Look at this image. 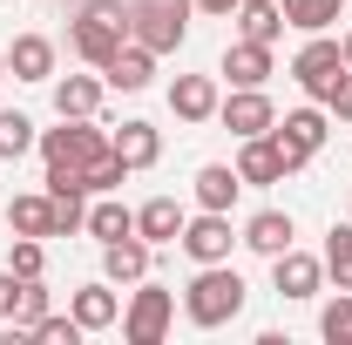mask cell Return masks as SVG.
Listing matches in <instances>:
<instances>
[{
  "mask_svg": "<svg viewBox=\"0 0 352 345\" xmlns=\"http://www.w3.org/2000/svg\"><path fill=\"white\" fill-rule=\"evenodd\" d=\"M339 75H346V54H339V41H332V34H311V41L292 54V82L305 88L311 102H325V88L339 82Z\"/></svg>",
  "mask_w": 352,
  "mask_h": 345,
  "instance_id": "52a82bcc",
  "label": "cell"
},
{
  "mask_svg": "<svg viewBox=\"0 0 352 345\" xmlns=\"http://www.w3.org/2000/svg\"><path fill=\"white\" fill-rule=\"evenodd\" d=\"M217 82H210V75H176L170 82V115L176 122H210V115H217Z\"/></svg>",
  "mask_w": 352,
  "mask_h": 345,
  "instance_id": "8fae6325",
  "label": "cell"
},
{
  "mask_svg": "<svg viewBox=\"0 0 352 345\" xmlns=\"http://www.w3.org/2000/svg\"><path fill=\"white\" fill-rule=\"evenodd\" d=\"M223 75H230V88H264L271 82V47L237 34V41L223 47Z\"/></svg>",
  "mask_w": 352,
  "mask_h": 345,
  "instance_id": "2e32d148",
  "label": "cell"
},
{
  "mask_svg": "<svg viewBox=\"0 0 352 345\" xmlns=\"http://www.w3.org/2000/svg\"><path fill=\"white\" fill-rule=\"evenodd\" d=\"M325 135H332V115H325V109H292V115L271 122V142H278L285 170H305L311 156L325 149Z\"/></svg>",
  "mask_w": 352,
  "mask_h": 345,
  "instance_id": "5b68a950",
  "label": "cell"
},
{
  "mask_svg": "<svg viewBox=\"0 0 352 345\" xmlns=\"http://www.w3.org/2000/svg\"><path fill=\"white\" fill-rule=\"evenodd\" d=\"M68 311H75L82 332H109V325H122V298H116L109 278H102V285H82V291L68 298Z\"/></svg>",
  "mask_w": 352,
  "mask_h": 345,
  "instance_id": "4fadbf2b",
  "label": "cell"
},
{
  "mask_svg": "<svg viewBox=\"0 0 352 345\" xmlns=\"http://www.w3.org/2000/svg\"><path fill=\"white\" fill-rule=\"evenodd\" d=\"M149 251H156V244H142V237H116V244H102V278H109V285H142V278H149Z\"/></svg>",
  "mask_w": 352,
  "mask_h": 345,
  "instance_id": "7c38bea8",
  "label": "cell"
},
{
  "mask_svg": "<svg viewBox=\"0 0 352 345\" xmlns=\"http://www.w3.org/2000/svg\"><path fill=\"white\" fill-rule=\"evenodd\" d=\"M237 311H244V278L230 271V258L223 264H197V278L183 285V318H190L197 332H217Z\"/></svg>",
  "mask_w": 352,
  "mask_h": 345,
  "instance_id": "6da1fadb",
  "label": "cell"
},
{
  "mask_svg": "<svg viewBox=\"0 0 352 345\" xmlns=\"http://www.w3.org/2000/svg\"><path fill=\"white\" fill-rule=\"evenodd\" d=\"M190 190H197V210H230V203H237V190H244V176L230 170V163H204Z\"/></svg>",
  "mask_w": 352,
  "mask_h": 345,
  "instance_id": "ffe728a7",
  "label": "cell"
},
{
  "mask_svg": "<svg viewBox=\"0 0 352 345\" xmlns=\"http://www.w3.org/2000/svg\"><path fill=\"white\" fill-rule=\"evenodd\" d=\"M170 318H176V291H163V285H135L129 291V311H122V339L129 345H163L170 339Z\"/></svg>",
  "mask_w": 352,
  "mask_h": 345,
  "instance_id": "277c9868",
  "label": "cell"
},
{
  "mask_svg": "<svg viewBox=\"0 0 352 345\" xmlns=\"http://www.w3.org/2000/svg\"><path fill=\"white\" fill-rule=\"evenodd\" d=\"M325 115H332V122H352V68L325 88Z\"/></svg>",
  "mask_w": 352,
  "mask_h": 345,
  "instance_id": "d6a6232c",
  "label": "cell"
},
{
  "mask_svg": "<svg viewBox=\"0 0 352 345\" xmlns=\"http://www.w3.org/2000/svg\"><path fill=\"white\" fill-rule=\"evenodd\" d=\"M82 183L95 190V197H109V190H122V183H129V163H122L116 149H102V156H95V163L82 170Z\"/></svg>",
  "mask_w": 352,
  "mask_h": 345,
  "instance_id": "f1b7e54d",
  "label": "cell"
},
{
  "mask_svg": "<svg viewBox=\"0 0 352 345\" xmlns=\"http://www.w3.org/2000/svg\"><path fill=\"white\" fill-rule=\"evenodd\" d=\"M271 285H278V298H292V304L318 298V285H325V258H305V251H278V258H271Z\"/></svg>",
  "mask_w": 352,
  "mask_h": 345,
  "instance_id": "30bf717a",
  "label": "cell"
},
{
  "mask_svg": "<svg viewBox=\"0 0 352 345\" xmlns=\"http://www.w3.org/2000/svg\"><path fill=\"white\" fill-rule=\"evenodd\" d=\"M109 149H116L129 170H149V163L163 156V135H156V122H122V129L109 135Z\"/></svg>",
  "mask_w": 352,
  "mask_h": 345,
  "instance_id": "d6986e66",
  "label": "cell"
},
{
  "mask_svg": "<svg viewBox=\"0 0 352 345\" xmlns=\"http://www.w3.org/2000/svg\"><path fill=\"white\" fill-rule=\"evenodd\" d=\"M0 82H7V47H0Z\"/></svg>",
  "mask_w": 352,
  "mask_h": 345,
  "instance_id": "8d00e7d4",
  "label": "cell"
},
{
  "mask_svg": "<svg viewBox=\"0 0 352 345\" xmlns=\"http://www.w3.org/2000/svg\"><path fill=\"white\" fill-rule=\"evenodd\" d=\"M230 21H237V34H244V41H264V47H278V34H285V14H278V0H244Z\"/></svg>",
  "mask_w": 352,
  "mask_h": 345,
  "instance_id": "603a6c76",
  "label": "cell"
},
{
  "mask_svg": "<svg viewBox=\"0 0 352 345\" xmlns=\"http://www.w3.org/2000/svg\"><path fill=\"white\" fill-rule=\"evenodd\" d=\"M318 332H325L332 345H352V291H339V298L318 311Z\"/></svg>",
  "mask_w": 352,
  "mask_h": 345,
  "instance_id": "f546056e",
  "label": "cell"
},
{
  "mask_svg": "<svg viewBox=\"0 0 352 345\" xmlns=\"http://www.w3.org/2000/svg\"><path fill=\"white\" fill-rule=\"evenodd\" d=\"M34 149V122L21 115V109H0V163H14V156H28Z\"/></svg>",
  "mask_w": 352,
  "mask_h": 345,
  "instance_id": "83f0119b",
  "label": "cell"
},
{
  "mask_svg": "<svg viewBox=\"0 0 352 345\" xmlns=\"http://www.w3.org/2000/svg\"><path fill=\"white\" fill-rule=\"evenodd\" d=\"M75 54H82L88 68H109L116 61V47L129 41V0H88L82 14H75Z\"/></svg>",
  "mask_w": 352,
  "mask_h": 345,
  "instance_id": "7a4b0ae2",
  "label": "cell"
},
{
  "mask_svg": "<svg viewBox=\"0 0 352 345\" xmlns=\"http://www.w3.org/2000/svg\"><path fill=\"white\" fill-rule=\"evenodd\" d=\"M82 230H88V237H102V244H116V237H129V230H135V210H129V203H95Z\"/></svg>",
  "mask_w": 352,
  "mask_h": 345,
  "instance_id": "484cf974",
  "label": "cell"
},
{
  "mask_svg": "<svg viewBox=\"0 0 352 345\" xmlns=\"http://www.w3.org/2000/svg\"><path fill=\"white\" fill-rule=\"evenodd\" d=\"M197 7H204V14H217V21H230V14H237L244 0H197Z\"/></svg>",
  "mask_w": 352,
  "mask_h": 345,
  "instance_id": "e575fe53",
  "label": "cell"
},
{
  "mask_svg": "<svg viewBox=\"0 0 352 345\" xmlns=\"http://www.w3.org/2000/svg\"><path fill=\"white\" fill-rule=\"evenodd\" d=\"M7 271H14V278H41V271H47L41 237H14V251H7Z\"/></svg>",
  "mask_w": 352,
  "mask_h": 345,
  "instance_id": "4dcf8cb0",
  "label": "cell"
},
{
  "mask_svg": "<svg viewBox=\"0 0 352 345\" xmlns=\"http://www.w3.org/2000/svg\"><path fill=\"white\" fill-rule=\"evenodd\" d=\"M102 75H61L54 82V115H95L102 109Z\"/></svg>",
  "mask_w": 352,
  "mask_h": 345,
  "instance_id": "7402d4cb",
  "label": "cell"
},
{
  "mask_svg": "<svg viewBox=\"0 0 352 345\" xmlns=\"http://www.w3.org/2000/svg\"><path fill=\"white\" fill-rule=\"evenodd\" d=\"M237 244H251L258 258H278V251H292V216L285 210H258L251 223H244V237Z\"/></svg>",
  "mask_w": 352,
  "mask_h": 345,
  "instance_id": "44dd1931",
  "label": "cell"
},
{
  "mask_svg": "<svg viewBox=\"0 0 352 345\" xmlns=\"http://www.w3.org/2000/svg\"><path fill=\"white\" fill-rule=\"evenodd\" d=\"M325 278H339V291H352V223H332L325 237Z\"/></svg>",
  "mask_w": 352,
  "mask_h": 345,
  "instance_id": "4316f807",
  "label": "cell"
},
{
  "mask_svg": "<svg viewBox=\"0 0 352 345\" xmlns=\"http://www.w3.org/2000/svg\"><path fill=\"white\" fill-rule=\"evenodd\" d=\"M339 54H346V68H352V27H346V41H339Z\"/></svg>",
  "mask_w": 352,
  "mask_h": 345,
  "instance_id": "d590c367",
  "label": "cell"
},
{
  "mask_svg": "<svg viewBox=\"0 0 352 345\" xmlns=\"http://www.w3.org/2000/svg\"><path fill=\"white\" fill-rule=\"evenodd\" d=\"M7 223H14V237H47V230H54L47 190H41V197H14V203H7Z\"/></svg>",
  "mask_w": 352,
  "mask_h": 345,
  "instance_id": "d4e9b609",
  "label": "cell"
},
{
  "mask_svg": "<svg viewBox=\"0 0 352 345\" xmlns=\"http://www.w3.org/2000/svg\"><path fill=\"white\" fill-rule=\"evenodd\" d=\"M183 258H197V264H223L230 258V244H237V230H230V210H197V216H183Z\"/></svg>",
  "mask_w": 352,
  "mask_h": 345,
  "instance_id": "ba28073f",
  "label": "cell"
},
{
  "mask_svg": "<svg viewBox=\"0 0 352 345\" xmlns=\"http://www.w3.org/2000/svg\"><path fill=\"white\" fill-rule=\"evenodd\" d=\"M217 122L244 142V135H271L278 109H271V95H264V88H237V95H223V102H217Z\"/></svg>",
  "mask_w": 352,
  "mask_h": 345,
  "instance_id": "9c48e42d",
  "label": "cell"
},
{
  "mask_svg": "<svg viewBox=\"0 0 352 345\" xmlns=\"http://www.w3.org/2000/svg\"><path fill=\"white\" fill-rule=\"evenodd\" d=\"M190 7L197 0H129V41H142L149 54H176L190 41Z\"/></svg>",
  "mask_w": 352,
  "mask_h": 345,
  "instance_id": "3957f363",
  "label": "cell"
},
{
  "mask_svg": "<svg viewBox=\"0 0 352 345\" xmlns=\"http://www.w3.org/2000/svg\"><path fill=\"white\" fill-rule=\"evenodd\" d=\"M34 339H41V345H75V339H82V325H75V311H68V318L47 311L41 325H34Z\"/></svg>",
  "mask_w": 352,
  "mask_h": 345,
  "instance_id": "1f68e13d",
  "label": "cell"
},
{
  "mask_svg": "<svg viewBox=\"0 0 352 345\" xmlns=\"http://www.w3.org/2000/svg\"><path fill=\"white\" fill-rule=\"evenodd\" d=\"M237 176L251 183V190H271V183H285V156H278V142L271 135H244V149H237Z\"/></svg>",
  "mask_w": 352,
  "mask_h": 345,
  "instance_id": "5bb4252c",
  "label": "cell"
},
{
  "mask_svg": "<svg viewBox=\"0 0 352 345\" xmlns=\"http://www.w3.org/2000/svg\"><path fill=\"white\" fill-rule=\"evenodd\" d=\"M102 82H109V88H122V95L149 88V82H156V54H149L142 41H122V47H116V61L102 68Z\"/></svg>",
  "mask_w": 352,
  "mask_h": 345,
  "instance_id": "e0dca14e",
  "label": "cell"
},
{
  "mask_svg": "<svg viewBox=\"0 0 352 345\" xmlns=\"http://www.w3.org/2000/svg\"><path fill=\"white\" fill-rule=\"evenodd\" d=\"M14 304H21V278H14V271H0V325L14 318Z\"/></svg>",
  "mask_w": 352,
  "mask_h": 345,
  "instance_id": "836d02e7",
  "label": "cell"
},
{
  "mask_svg": "<svg viewBox=\"0 0 352 345\" xmlns=\"http://www.w3.org/2000/svg\"><path fill=\"white\" fill-rule=\"evenodd\" d=\"M135 237H142V244H176V237H183V203H176V197H149V203L135 210Z\"/></svg>",
  "mask_w": 352,
  "mask_h": 345,
  "instance_id": "ac0fdd59",
  "label": "cell"
},
{
  "mask_svg": "<svg viewBox=\"0 0 352 345\" xmlns=\"http://www.w3.org/2000/svg\"><path fill=\"white\" fill-rule=\"evenodd\" d=\"M102 149H109V135L95 129V115H61V129L41 135V156H47V163H75V170H88Z\"/></svg>",
  "mask_w": 352,
  "mask_h": 345,
  "instance_id": "8992f818",
  "label": "cell"
},
{
  "mask_svg": "<svg viewBox=\"0 0 352 345\" xmlns=\"http://www.w3.org/2000/svg\"><path fill=\"white\" fill-rule=\"evenodd\" d=\"M7 75H14V82H54V41H47V34H14Z\"/></svg>",
  "mask_w": 352,
  "mask_h": 345,
  "instance_id": "9a60e30c",
  "label": "cell"
},
{
  "mask_svg": "<svg viewBox=\"0 0 352 345\" xmlns=\"http://www.w3.org/2000/svg\"><path fill=\"white\" fill-rule=\"evenodd\" d=\"M339 7H346V0H278L285 27H298V34H325V27L339 21Z\"/></svg>",
  "mask_w": 352,
  "mask_h": 345,
  "instance_id": "cb8c5ba5",
  "label": "cell"
}]
</instances>
